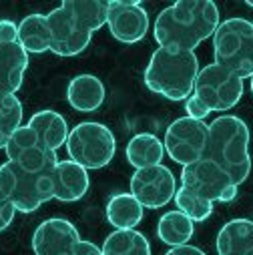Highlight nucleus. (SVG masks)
<instances>
[{"instance_id":"29","label":"nucleus","mask_w":253,"mask_h":255,"mask_svg":"<svg viewBox=\"0 0 253 255\" xmlns=\"http://www.w3.org/2000/svg\"><path fill=\"white\" fill-rule=\"evenodd\" d=\"M14 213H16L14 205L8 201V197L2 193V191H0V231H4L12 223Z\"/></svg>"},{"instance_id":"16","label":"nucleus","mask_w":253,"mask_h":255,"mask_svg":"<svg viewBox=\"0 0 253 255\" xmlns=\"http://www.w3.org/2000/svg\"><path fill=\"white\" fill-rule=\"evenodd\" d=\"M28 67V54L18 44H0V93L16 95Z\"/></svg>"},{"instance_id":"31","label":"nucleus","mask_w":253,"mask_h":255,"mask_svg":"<svg viewBox=\"0 0 253 255\" xmlns=\"http://www.w3.org/2000/svg\"><path fill=\"white\" fill-rule=\"evenodd\" d=\"M69 255H103V251H101V247H97L95 243H91V241H83V239H81Z\"/></svg>"},{"instance_id":"28","label":"nucleus","mask_w":253,"mask_h":255,"mask_svg":"<svg viewBox=\"0 0 253 255\" xmlns=\"http://www.w3.org/2000/svg\"><path fill=\"white\" fill-rule=\"evenodd\" d=\"M185 111H187V117L189 119H195V121H205L207 115L211 113L197 95H191V97L185 101Z\"/></svg>"},{"instance_id":"12","label":"nucleus","mask_w":253,"mask_h":255,"mask_svg":"<svg viewBox=\"0 0 253 255\" xmlns=\"http://www.w3.org/2000/svg\"><path fill=\"white\" fill-rule=\"evenodd\" d=\"M46 22L50 30V52L56 56H75L91 44L93 32H89L65 4L52 8L46 14Z\"/></svg>"},{"instance_id":"1","label":"nucleus","mask_w":253,"mask_h":255,"mask_svg":"<svg viewBox=\"0 0 253 255\" xmlns=\"http://www.w3.org/2000/svg\"><path fill=\"white\" fill-rule=\"evenodd\" d=\"M219 24V8L211 0H177L159 12L153 34L159 46L195 50Z\"/></svg>"},{"instance_id":"35","label":"nucleus","mask_w":253,"mask_h":255,"mask_svg":"<svg viewBox=\"0 0 253 255\" xmlns=\"http://www.w3.org/2000/svg\"><path fill=\"white\" fill-rule=\"evenodd\" d=\"M251 26H253V22H251Z\"/></svg>"},{"instance_id":"18","label":"nucleus","mask_w":253,"mask_h":255,"mask_svg":"<svg viewBox=\"0 0 253 255\" xmlns=\"http://www.w3.org/2000/svg\"><path fill=\"white\" fill-rule=\"evenodd\" d=\"M105 85L95 75H79L67 87V101L79 113L99 111L105 103Z\"/></svg>"},{"instance_id":"7","label":"nucleus","mask_w":253,"mask_h":255,"mask_svg":"<svg viewBox=\"0 0 253 255\" xmlns=\"http://www.w3.org/2000/svg\"><path fill=\"white\" fill-rule=\"evenodd\" d=\"M165 153L179 165L187 167L207 157L209 149V125L189 117L175 119L163 139Z\"/></svg>"},{"instance_id":"11","label":"nucleus","mask_w":253,"mask_h":255,"mask_svg":"<svg viewBox=\"0 0 253 255\" xmlns=\"http://www.w3.org/2000/svg\"><path fill=\"white\" fill-rule=\"evenodd\" d=\"M177 193V179L169 167L155 165L139 169L131 177V195L147 209L165 207Z\"/></svg>"},{"instance_id":"4","label":"nucleus","mask_w":253,"mask_h":255,"mask_svg":"<svg viewBox=\"0 0 253 255\" xmlns=\"http://www.w3.org/2000/svg\"><path fill=\"white\" fill-rule=\"evenodd\" d=\"M215 65L233 71L239 79L253 77V26L247 18H227L213 34Z\"/></svg>"},{"instance_id":"8","label":"nucleus","mask_w":253,"mask_h":255,"mask_svg":"<svg viewBox=\"0 0 253 255\" xmlns=\"http://www.w3.org/2000/svg\"><path fill=\"white\" fill-rule=\"evenodd\" d=\"M243 89V79H239L233 71L211 62V65L199 69L193 95H197L209 111L225 113L241 101Z\"/></svg>"},{"instance_id":"6","label":"nucleus","mask_w":253,"mask_h":255,"mask_svg":"<svg viewBox=\"0 0 253 255\" xmlns=\"http://www.w3.org/2000/svg\"><path fill=\"white\" fill-rule=\"evenodd\" d=\"M0 191L8 197L16 211L32 213L46 201L54 199L52 173L32 175L16 167L12 161L0 165Z\"/></svg>"},{"instance_id":"34","label":"nucleus","mask_w":253,"mask_h":255,"mask_svg":"<svg viewBox=\"0 0 253 255\" xmlns=\"http://www.w3.org/2000/svg\"><path fill=\"white\" fill-rule=\"evenodd\" d=\"M247 6H251V8H253V0H247Z\"/></svg>"},{"instance_id":"17","label":"nucleus","mask_w":253,"mask_h":255,"mask_svg":"<svg viewBox=\"0 0 253 255\" xmlns=\"http://www.w3.org/2000/svg\"><path fill=\"white\" fill-rule=\"evenodd\" d=\"M26 125L36 133L40 143L44 147H48L50 151L56 153V149H60L62 145H67V139H69L71 131H69L67 119L62 117L60 113H56L52 109H42V111L34 113Z\"/></svg>"},{"instance_id":"21","label":"nucleus","mask_w":253,"mask_h":255,"mask_svg":"<svg viewBox=\"0 0 253 255\" xmlns=\"http://www.w3.org/2000/svg\"><path fill=\"white\" fill-rule=\"evenodd\" d=\"M18 44L26 50V54H40L50 50V30H48L46 14L34 12L20 20Z\"/></svg>"},{"instance_id":"5","label":"nucleus","mask_w":253,"mask_h":255,"mask_svg":"<svg viewBox=\"0 0 253 255\" xmlns=\"http://www.w3.org/2000/svg\"><path fill=\"white\" fill-rule=\"evenodd\" d=\"M67 151L71 161L87 171H97L113 161L117 153V139L107 125L85 121L69 133Z\"/></svg>"},{"instance_id":"24","label":"nucleus","mask_w":253,"mask_h":255,"mask_svg":"<svg viewBox=\"0 0 253 255\" xmlns=\"http://www.w3.org/2000/svg\"><path fill=\"white\" fill-rule=\"evenodd\" d=\"M195 233V223L181 211H167L157 223V235L169 247L187 245Z\"/></svg>"},{"instance_id":"13","label":"nucleus","mask_w":253,"mask_h":255,"mask_svg":"<svg viewBox=\"0 0 253 255\" xmlns=\"http://www.w3.org/2000/svg\"><path fill=\"white\" fill-rule=\"evenodd\" d=\"M107 26L115 40L123 44H135L147 36L149 14L145 6L135 0H113L109 6Z\"/></svg>"},{"instance_id":"23","label":"nucleus","mask_w":253,"mask_h":255,"mask_svg":"<svg viewBox=\"0 0 253 255\" xmlns=\"http://www.w3.org/2000/svg\"><path fill=\"white\" fill-rule=\"evenodd\" d=\"M103 255H151L149 239L135 229H115L101 247Z\"/></svg>"},{"instance_id":"2","label":"nucleus","mask_w":253,"mask_h":255,"mask_svg":"<svg viewBox=\"0 0 253 255\" xmlns=\"http://www.w3.org/2000/svg\"><path fill=\"white\" fill-rule=\"evenodd\" d=\"M199 75V58L193 50L159 46L145 69V85L151 93L169 101H187Z\"/></svg>"},{"instance_id":"33","label":"nucleus","mask_w":253,"mask_h":255,"mask_svg":"<svg viewBox=\"0 0 253 255\" xmlns=\"http://www.w3.org/2000/svg\"><path fill=\"white\" fill-rule=\"evenodd\" d=\"M249 87H251V95H253V77L249 79Z\"/></svg>"},{"instance_id":"32","label":"nucleus","mask_w":253,"mask_h":255,"mask_svg":"<svg viewBox=\"0 0 253 255\" xmlns=\"http://www.w3.org/2000/svg\"><path fill=\"white\" fill-rule=\"evenodd\" d=\"M165 255H205L199 247H195V245H179V247H171Z\"/></svg>"},{"instance_id":"30","label":"nucleus","mask_w":253,"mask_h":255,"mask_svg":"<svg viewBox=\"0 0 253 255\" xmlns=\"http://www.w3.org/2000/svg\"><path fill=\"white\" fill-rule=\"evenodd\" d=\"M18 42V24L12 20H0V44Z\"/></svg>"},{"instance_id":"10","label":"nucleus","mask_w":253,"mask_h":255,"mask_svg":"<svg viewBox=\"0 0 253 255\" xmlns=\"http://www.w3.org/2000/svg\"><path fill=\"white\" fill-rule=\"evenodd\" d=\"M4 151L8 161L32 175H50L58 163L56 153L40 143V139L28 125H22L10 135Z\"/></svg>"},{"instance_id":"19","label":"nucleus","mask_w":253,"mask_h":255,"mask_svg":"<svg viewBox=\"0 0 253 255\" xmlns=\"http://www.w3.org/2000/svg\"><path fill=\"white\" fill-rule=\"evenodd\" d=\"M219 255H253V221L231 219L217 235Z\"/></svg>"},{"instance_id":"26","label":"nucleus","mask_w":253,"mask_h":255,"mask_svg":"<svg viewBox=\"0 0 253 255\" xmlns=\"http://www.w3.org/2000/svg\"><path fill=\"white\" fill-rule=\"evenodd\" d=\"M22 127V103L16 95L0 93V149H4L10 135Z\"/></svg>"},{"instance_id":"14","label":"nucleus","mask_w":253,"mask_h":255,"mask_svg":"<svg viewBox=\"0 0 253 255\" xmlns=\"http://www.w3.org/2000/svg\"><path fill=\"white\" fill-rule=\"evenodd\" d=\"M81 241L79 229L60 217L42 221L32 235V251L36 255H69Z\"/></svg>"},{"instance_id":"22","label":"nucleus","mask_w":253,"mask_h":255,"mask_svg":"<svg viewBox=\"0 0 253 255\" xmlns=\"http://www.w3.org/2000/svg\"><path fill=\"white\" fill-rule=\"evenodd\" d=\"M143 209L131 193H117L107 203V221L115 229H135L143 221Z\"/></svg>"},{"instance_id":"9","label":"nucleus","mask_w":253,"mask_h":255,"mask_svg":"<svg viewBox=\"0 0 253 255\" xmlns=\"http://www.w3.org/2000/svg\"><path fill=\"white\" fill-rule=\"evenodd\" d=\"M181 187L189 189L191 193L215 203H231L237 197L239 187L233 185L231 177L223 167H219L209 157L187 165L181 171Z\"/></svg>"},{"instance_id":"15","label":"nucleus","mask_w":253,"mask_h":255,"mask_svg":"<svg viewBox=\"0 0 253 255\" xmlns=\"http://www.w3.org/2000/svg\"><path fill=\"white\" fill-rule=\"evenodd\" d=\"M91 187V179L85 167L77 165L75 161H58L52 171V191L54 199L62 203H75L87 195Z\"/></svg>"},{"instance_id":"25","label":"nucleus","mask_w":253,"mask_h":255,"mask_svg":"<svg viewBox=\"0 0 253 255\" xmlns=\"http://www.w3.org/2000/svg\"><path fill=\"white\" fill-rule=\"evenodd\" d=\"M62 4L73 12V16L89 32H97L107 24L109 6H111L109 0H65Z\"/></svg>"},{"instance_id":"3","label":"nucleus","mask_w":253,"mask_h":255,"mask_svg":"<svg viewBox=\"0 0 253 255\" xmlns=\"http://www.w3.org/2000/svg\"><path fill=\"white\" fill-rule=\"evenodd\" d=\"M207 157L227 171L233 185H243L251 173L249 129L235 115L217 117L209 125Z\"/></svg>"},{"instance_id":"27","label":"nucleus","mask_w":253,"mask_h":255,"mask_svg":"<svg viewBox=\"0 0 253 255\" xmlns=\"http://www.w3.org/2000/svg\"><path fill=\"white\" fill-rule=\"evenodd\" d=\"M175 205H177V211L185 213L193 223H199V221H207L213 213V203L191 193L189 189L185 187H179L177 193H175Z\"/></svg>"},{"instance_id":"20","label":"nucleus","mask_w":253,"mask_h":255,"mask_svg":"<svg viewBox=\"0 0 253 255\" xmlns=\"http://www.w3.org/2000/svg\"><path fill=\"white\" fill-rule=\"evenodd\" d=\"M125 157L129 161V165L135 167L137 171L155 167V165H161L165 157V145L153 133H139L126 143Z\"/></svg>"}]
</instances>
